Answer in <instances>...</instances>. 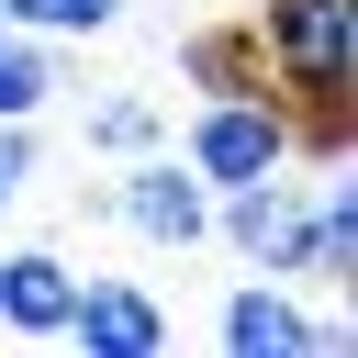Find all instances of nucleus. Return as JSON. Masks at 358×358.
<instances>
[{"label":"nucleus","instance_id":"7ed1b4c3","mask_svg":"<svg viewBox=\"0 0 358 358\" xmlns=\"http://www.w3.org/2000/svg\"><path fill=\"white\" fill-rule=\"evenodd\" d=\"M302 213H313V190H291V168H268V179H235L224 201H213V235L246 257V268H302Z\"/></svg>","mask_w":358,"mask_h":358},{"label":"nucleus","instance_id":"f257e3e1","mask_svg":"<svg viewBox=\"0 0 358 358\" xmlns=\"http://www.w3.org/2000/svg\"><path fill=\"white\" fill-rule=\"evenodd\" d=\"M268 90L291 101V157L347 168L358 145V0H257L246 11Z\"/></svg>","mask_w":358,"mask_h":358},{"label":"nucleus","instance_id":"6e6552de","mask_svg":"<svg viewBox=\"0 0 358 358\" xmlns=\"http://www.w3.org/2000/svg\"><path fill=\"white\" fill-rule=\"evenodd\" d=\"M291 280H324V291H347V280H358V179H347V168H324V179H313L302 268H291Z\"/></svg>","mask_w":358,"mask_h":358},{"label":"nucleus","instance_id":"f8f14e48","mask_svg":"<svg viewBox=\"0 0 358 358\" xmlns=\"http://www.w3.org/2000/svg\"><path fill=\"white\" fill-rule=\"evenodd\" d=\"M11 11V34H101V22H123V0H0Z\"/></svg>","mask_w":358,"mask_h":358},{"label":"nucleus","instance_id":"0eeeda50","mask_svg":"<svg viewBox=\"0 0 358 358\" xmlns=\"http://www.w3.org/2000/svg\"><path fill=\"white\" fill-rule=\"evenodd\" d=\"M67 302H78V268L56 246H11L0 257V324L11 336H67Z\"/></svg>","mask_w":358,"mask_h":358},{"label":"nucleus","instance_id":"20e7f679","mask_svg":"<svg viewBox=\"0 0 358 358\" xmlns=\"http://www.w3.org/2000/svg\"><path fill=\"white\" fill-rule=\"evenodd\" d=\"M112 213H123L145 246H201V235H213V190L190 179V157H157V145H145L134 179L112 190Z\"/></svg>","mask_w":358,"mask_h":358},{"label":"nucleus","instance_id":"39448f33","mask_svg":"<svg viewBox=\"0 0 358 358\" xmlns=\"http://www.w3.org/2000/svg\"><path fill=\"white\" fill-rule=\"evenodd\" d=\"M213 336H224V358H313V313L291 302V280H280V268L235 280V291H224V313H213Z\"/></svg>","mask_w":358,"mask_h":358},{"label":"nucleus","instance_id":"423d86ee","mask_svg":"<svg viewBox=\"0 0 358 358\" xmlns=\"http://www.w3.org/2000/svg\"><path fill=\"white\" fill-rule=\"evenodd\" d=\"M67 336H78L90 358H157V347H168V313H157L145 280H78Z\"/></svg>","mask_w":358,"mask_h":358},{"label":"nucleus","instance_id":"f03ea898","mask_svg":"<svg viewBox=\"0 0 358 358\" xmlns=\"http://www.w3.org/2000/svg\"><path fill=\"white\" fill-rule=\"evenodd\" d=\"M291 168V101L280 90H224L190 112V179L201 190H235V179H268Z\"/></svg>","mask_w":358,"mask_h":358},{"label":"nucleus","instance_id":"9d476101","mask_svg":"<svg viewBox=\"0 0 358 358\" xmlns=\"http://www.w3.org/2000/svg\"><path fill=\"white\" fill-rule=\"evenodd\" d=\"M56 101V56H45V34H0V123H34Z\"/></svg>","mask_w":358,"mask_h":358},{"label":"nucleus","instance_id":"9b49d317","mask_svg":"<svg viewBox=\"0 0 358 358\" xmlns=\"http://www.w3.org/2000/svg\"><path fill=\"white\" fill-rule=\"evenodd\" d=\"M145 145H168V123H157V101H134V90H112V101L90 112V157H145Z\"/></svg>","mask_w":358,"mask_h":358},{"label":"nucleus","instance_id":"ddd939ff","mask_svg":"<svg viewBox=\"0 0 358 358\" xmlns=\"http://www.w3.org/2000/svg\"><path fill=\"white\" fill-rule=\"evenodd\" d=\"M34 190V123H0V213Z\"/></svg>","mask_w":358,"mask_h":358},{"label":"nucleus","instance_id":"1a4fd4ad","mask_svg":"<svg viewBox=\"0 0 358 358\" xmlns=\"http://www.w3.org/2000/svg\"><path fill=\"white\" fill-rule=\"evenodd\" d=\"M179 67H190V90H201V101H224V90H268V56H257V34H246V22H201V34L179 45Z\"/></svg>","mask_w":358,"mask_h":358},{"label":"nucleus","instance_id":"4468645a","mask_svg":"<svg viewBox=\"0 0 358 358\" xmlns=\"http://www.w3.org/2000/svg\"><path fill=\"white\" fill-rule=\"evenodd\" d=\"M0 34H11V11H0Z\"/></svg>","mask_w":358,"mask_h":358}]
</instances>
